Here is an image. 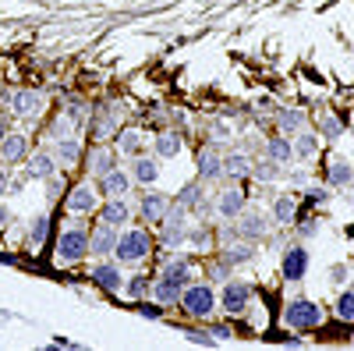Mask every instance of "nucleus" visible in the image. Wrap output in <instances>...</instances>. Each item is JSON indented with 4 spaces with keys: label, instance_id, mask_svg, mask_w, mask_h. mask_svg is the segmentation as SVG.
Segmentation results:
<instances>
[{
    "label": "nucleus",
    "instance_id": "obj_23",
    "mask_svg": "<svg viewBox=\"0 0 354 351\" xmlns=\"http://www.w3.org/2000/svg\"><path fill=\"white\" fill-rule=\"evenodd\" d=\"M25 160H28V138L21 132H8V138L0 142V163L15 167V163H25Z\"/></svg>",
    "mask_w": 354,
    "mask_h": 351
},
{
    "label": "nucleus",
    "instance_id": "obj_44",
    "mask_svg": "<svg viewBox=\"0 0 354 351\" xmlns=\"http://www.w3.org/2000/svg\"><path fill=\"white\" fill-rule=\"evenodd\" d=\"M163 309H167V305H160V302H156V305H149L145 298H142V305H138V312H142L145 319H160V316H163Z\"/></svg>",
    "mask_w": 354,
    "mask_h": 351
},
{
    "label": "nucleus",
    "instance_id": "obj_53",
    "mask_svg": "<svg viewBox=\"0 0 354 351\" xmlns=\"http://www.w3.org/2000/svg\"><path fill=\"white\" fill-rule=\"evenodd\" d=\"M351 135H354V128H351Z\"/></svg>",
    "mask_w": 354,
    "mask_h": 351
},
{
    "label": "nucleus",
    "instance_id": "obj_19",
    "mask_svg": "<svg viewBox=\"0 0 354 351\" xmlns=\"http://www.w3.org/2000/svg\"><path fill=\"white\" fill-rule=\"evenodd\" d=\"M96 217H100V224H110V227L121 231V227L131 220L128 195H124V199H103V202H100V210H96Z\"/></svg>",
    "mask_w": 354,
    "mask_h": 351
},
{
    "label": "nucleus",
    "instance_id": "obj_54",
    "mask_svg": "<svg viewBox=\"0 0 354 351\" xmlns=\"http://www.w3.org/2000/svg\"><path fill=\"white\" fill-rule=\"evenodd\" d=\"M351 337H354V334H351Z\"/></svg>",
    "mask_w": 354,
    "mask_h": 351
},
{
    "label": "nucleus",
    "instance_id": "obj_12",
    "mask_svg": "<svg viewBox=\"0 0 354 351\" xmlns=\"http://www.w3.org/2000/svg\"><path fill=\"white\" fill-rule=\"evenodd\" d=\"M88 277H93L96 287L110 291V295H121L124 291V273H121V262H117L113 255L110 259H96L93 270H88Z\"/></svg>",
    "mask_w": 354,
    "mask_h": 351
},
{
    "label": "nucleus",
    "instance_id": "obj_21",
    "mask_svg": "<svg viewBox=\"0 0 354 351\" xmlns=\"http://www.w3.org/2000/svg\"><path fill=\"white\" fill-rule=\"evenodd\" d=\"M167 206H170V195H163V192H142V195H138V217L149 220V224H156V227H160Z\"/></svg>",
    "mask_w": 354,
    "mask_h": 351
},
{
    "label": "nucleus",
    "instance_id": "obj_37",
    "mask_svg": "<svg viewBox=\"0 0 354 351\" xmlns=\"http://www.w3.org/2000/svg\"><path fill=\"white\" fill-rule=\"evenodd\" d=\"M50 213H39V217H32V224H28V242H32V249H39L43 242H46V234H50Z\"/></svg>",
    "mask_w": 354,
    "mask_h": 351
},
{
    "label": "nucleus",
    "instance_id": "obj_38",
    "mask_svg": "<svg viewBox=\"0 0 354 351\" xmlns=\"http://www.w3.org/2000/svg\"><path fill=\"white\" fill-rule=\"evenodd\" d=\"M88 114H93V110H88V103H85V100H78V96H71V100L64 103V117H68V121H71L75 128L88 121Z\"/></svg>",
    "mask_w": 354,
    "mask_h": 351
},
{
    "label": "nucleus",
    "instance_id": "obj_11",
    "mask_svg": "<svg viewBox=\"0 0 354 351\" xmlns=\"http://www.w3.org/2000/svg\"><path fill=\"white\" fill-rule=\"evenodd\" d=\"M195 174H198V181L205 185H213L223 178V153H220V142H205L202 150L195 153Z\"/></svg>",
    "mask_w": 354,
    "mask_h": 351
},
{
    "label": "nucleus",
    "instance_id": "obj_46",
    "mask_svg": "<svg viewBox=\"0 0 354 351\" xmlns=\"http://www.w3.org/2000/svg\"><path fill=\"white\" fill-rule=\"evenodd\" d=\"M209 334H213V337H216V341H227V337H234V334H230V327H227V323H216V327H209Z\"/></svg>",
    "mask_w": 354,
    "mask_h": 351
},
{
    "label": "nucleus",
    "instance_id": "obj_1",
    "mask_svg": "<svg viewBox=\"0 0 354 351\" xmlns=\"http://www.w3.org/2000/svg\"><path fill=\"white\" fill-rule=\"evenodd\" d=\"M192 277H195V270H192V259L188 255H167L163 270L153 280V298L160 305H177V302H181V295H185V287L192 284Z\"/></svg>",
    "mask_w": 354,
    "mask_h": 351
},
{
    "label": "nucleus",
    "instance_id": "obj_24",
    "mask_svg": "<svg viewBox=\"0 0 354 351\" xmlns=\"http://www.w3.org/2000/svg\"><path fill=\"white\" fill-rule=\"evenodd\" d=\"M223 178H230V181H248V178H252V156H248L245 150L223 153Z\"/></svg>",
    "mask_w": 354,
    "mask_h": 351
},
{
    "label": "nucleus",
    "instance_id": "obj_35",
    "mask_svg": "<svg viewBox=\"0 0 354 351\" xmlns=\"http://www.w3.org/2000/svg\"><path fill=\"white\" fill-rule=\"evenodd\" d=\"M142 145H145L142 132H117V153L121 156H138Z\"/></svg>",
    "mask_w": 354,
    "mask_h": 351
},
{
    "label": "nucleus",
    "instance_id": "obj_43",
    "mask_svg": "<svg viewBox=\"0 0 354 351\" xmlns=\"http://www.w3.org/2000/svg\"><path fill=\"white\" fill-rule=\"evenodd\" d=\"M46 185H50V192H46V199H50V202H53V199H61V188H64V178H61V170H57V174H53V178H50Z\"/></svg>",
    "mask_w": 354,
    "mask_h": 351
},
{
    "label": "nucleus",
    "instance_id": "obj_2",
    "mask_svg": "<svg viewBox=\"0 0 354 351\" xmlns=\"http://www.w3.org/2000/svg\"><path fill=\"white\" fill-rule=\"evenodd\" d=\"M156 252V238L145 227H128L121 231V238H117V249H113V259L121 262V267H138Z\"/></svg>",
    "mask_w": 354,
    "mask_h": 351
},
{
    "label": "nucleus",
    "instance_id": "obj_27",
    "mask_svg": "<svg viewBox=\"0 0 354 351\" xmlns=\"http://www.w3.org/2000/svg\"><path fill=\"white\" fill-rule=\"evenodd\" d=\"M290 145H294V160L308 163V160H315V153H319V132L305 128V132H298V135L290 138Z\"/></svg>",
    "mask_w": 354,
    "mask_h": 351
},
{
    "label": "nucleus",
    "instance_id": "obj_51",
    "mask_svg": "<svg viewBox=\"0 0 354 351\" xmlns=\"http://www.w3.org/2000/svg\"><path fill=\"white\" fill-rule=\"evenodd\" d=\"M298 231H301V238H312V234H315V231H319V224H301V227H298Z\"/></svg>",
    "mask_w": 354,
    "mask_h": 351
},
{
    "label": "nucleus",
    "instance_id": "obj_20",
    "mask_svg": "<svg viewBox=\"0 0 354 351\" xmlns=\"http://www.w3.org/2000/svg\"><path fill=\"white\" fill-rule=\"evenodd\" d=\"M128 174L135 178V185H145V188L156 185V181H160V156H156V153H153V156H142V153L131 156Z\"/></svg>",
    "mask_w": 354,
    "mask_h": 351
},
{
    "label": "nucleus",
    "instance_id": "obj_3",
    "mask_svg": "<svg viewBox=\"0 0 354 351\" xmlns=\"http://www.w3.org/2000/svg\"><path fill=\"white\" fill-rule=\"evenodd\" d=\"M188 227H192V210H185L181 202L170 199V206H167V213L160 220V245L170 249V252L188 245Z\"/></svg>",
    "mask_w": 354,
    "mask_h": 351
},
{
    "label": "nucleus",
    "instance_id": "obj_41",
    "mask_svg": "<svg viewBox=\"0 0 354 351\" xmlns=\"http://www.w3.org/2000/svg\"><path fill=\"white\" fill-rule=\"evenodd\" d=\"M230 273H234V267H230V262H227L223 255H220V259L213 262V267H209V280H227Z\"/></svg>",
    "mask_w": 354,
    "mask_h": 351
},
{
    "label": "nucleus",
    "instance_id": "obj_8",
    "mask_svg": "<svg viewBox=\"0 0 354 351\" xmlns=\"http://www.w3.org/2000/svg\"><path fill=\"white\" fill-rule=\"evenodd\" d=\"M238 238L245 242H262V238H270V231H273V213H266L259 206H245L238 213Z\"/></svg>",
    "mask_w": 354,
    "mask_h": 351
},
{
    "label": "nucleus",
    "instance_id": "obj_34",
    "mask_svg": "<svg viewBox=\"0 0 354 351\" xmlns=\"http://www.w3.org/2000/svg\"><path fill=\"white\" fill-rule=\"evenodd\" d=\"M326 185H330V188H347V185H354V167H351L347 160H333L330 170H326Z\"/></svg>",
    "mask_w": 354,
    "mask_h": 351
},
{
    "label": "nucleus",
    "instance_id": "obj_22",
    "mask_svg": "<svg viewBox=\"0 0 354 351\" xmlns=\"http://www.w3.org/2000/svg\"><path fill=\"white\" fill-rule=\"evenodd\" d=\"M305 128H308V114H305L301 107H280V110H277V132H280V135L294 138V135L305 132Z\"/></svg>",
    "mask_w": 354,
    "mask_h": 351
},
{
    "label": "nucleus",
    "instance_id": "obj_25",
    "mask_svg": "<svg viewBox=\"0 0 354 351\" xmlns=\"http://www.w3.org/2000/svg\"><path fill=\"white\" fill-rule=\"evenodd\" d=\"M53 156H57V163H61L64 170H71L75 163H82V142H78L75 135L57 138V142H53Z\"/></svg>",
    "mask_w": 354,
    "mask_h": 351
},
{
    "label": "nucleus",
    "instance_id": "obj_45",
    "mask_svg": "<svg viewBox=\"0 0 354 351\" xmlns=\"http://www.w3.org/2000/svg\"><path fill=\"white\" fill-rule=\"evenodd\" d=\"M0 195H11V167H0Z\"/></svg>",
    "mask_w": 354,
    "mask_h": 351
},
{
    "label": "nucleus",
    "instance_id": "obj_42",
    "mask_svg": "<svg viewBox=\"0 0 354 351\" xmlns=\"http://www.w3.org/2000/svg\"><path fill=\"white\" fill-rule=\"evenodd\" d=\"M185 334H188L192 344H205V348H213V344H216V337H213L209 330H185Z\"/></svg>",
    "mask_w": 354,
    "mask_h": 351
},
{
    "label": "nucleus",
    "instance_id": "obj_15",
    "mask_svg": "<svg viewBox=\"0 0 354 351\" xmlns=\"http://www.w3.org/2000/svg\"><path fill=\"white\" fill-rule=\"evenodd\" d=\"M117 238H121V231L110 227V224H96L88 231V255L93 259H110L113 249H117Z\"/></svg>",
    "mask_w": 354,
    "mask_h": 351
},
{
    "label": "nucleus",
    "instance_id": "obj_26",
    "mask_svg": "<svg viewBox=\"0 0 354 351\" xmlns=\"http://www.w3.org/2000/svg\"><path fill=\"white\" fill-rule=\"evenodd\" d=\"M262 156H270V160H277L280 167H287V163L294 160V145H290L287 135H270V138L262 142Z\"/></svg>",
    "mask_w": 354,
    "mask_h": 351
},
{
    "label": "nucleus",
    "instance_id": "obj_50",
    "mask_svg": "<svg viewBox=\"0 0 354 351\" xmlns=\"http://www.w3.org/2000/svg\"><path fill=\"white\" fill-rule=\"evenodd\" d=\"M8 132H11V121H8V114H0V142L8 138Z\"/></svg>",
    "mask_w": 354,
    "mask_h": 351
},
{
    "label": "nucleus",
    "instance_id": "obj_31",
    "mask_svg": "<svg viewBox=\"0 0 354 351\" xmlns=\"http://www.w3.org/2000/svg\"><path fill=\"white\" fill-rule=\"evenodd\" d=\"M252 245H255V242H245V238H241V242H227L220 255L230 262V267H245V262L255 259V249H252Z\"/></svg>",
    "mask_w": 354,
    "mask_h": 351
},
{
    "label": "nucleus",
    "instance_id": "obj_6",
    "mask_svg": "<svg viewBox=\"0 0 354 351\" xmlns=\"http://www.w3.org/2000/svg\"><path fill=\"white\" fill-rule=\"evenodd\" d=\"M181 312L185 316H192V319H209L213 312H216V305H220V298H216V291L209 287V284H188L185 287V295H181Z\"/></svg>",
    "mask_w": 354,
    "mask_h": 351
},
{
    "label": "nucleus",
    "instance_id": "obj_32",
    "mask_svg": "<svg viewBox=\"0 0 354 351\" xmlns=\"http://www.w3.org/2000/svg\"><path fill=\"white\" fill-rule=\"evenodd\" d=\"M294 220H298V202H294V195H277V202H273V224L290 227Z\"/></svg>",
    "mask_w": 354,
    "mask_h": 351
},
{
    "label": "nucleus",
    "instance_id": "obj_29",
    "mask_svg": "<svg viewBox=\"0 0 354 351\" xmlns=\"http://www.w3.org/2000/svg\"><path fill=\"white\" fill-rule=\"evenodd\" d=\"M153 280H156V273H131V277H124V295L135 298V302L149 298L153 295Z\"/></svg>",
    "mask_w": 354,
    "mask_h": 351
},
{
    "label": "nucleus",
    "instance_id": "obj_18",
    "mask_svg": "<svg viewBox=\"0 0 354 351\" xmlns=\"http://www.w3.org/2000/svg\"><path fill=\"white\" fill-rule=\"evenodd\" d=\"M57 170H61V163H57V156L50 150H39L25 160V178L28 181H50Z\"/></svg>",
    "mask_w": 354,
    "mask_h": 351
},
{
    "label": "nucleus",
    "instance_id": "obj_28",
    "mask_svg": "<svg viewBox=\"0 0 354 351\" xmlns=\"http://www.w3.org/2000/svg\"><path fill=\"white\" fill-rule=\"evenodd\" d=\"M181 150H185V138L177 135V132H170V128H167V132H160V135H156V142H153V153H156L160 160H174Z\"/></svg>",
    "mask_w": 354,
    "mask_h": 351
},
{
    "label": "nucleus",
    "instance_id": "obj_49",
    "mask_svg": "<svg viewBox=\"0 0 354 351\" xmlns=\"http://www.w3.org/2000/svg\"><path fill=\"white\" fill-rule=\"evenodd\" d=\"M330 273H333V277H330L333 284H344V280H347V267H333Z\"/></svg>",
    "mask_w": 354,
    "mask_h": 351
},
{
    "label": "nucleus",
    "instance_id": "obj_30",
    "mask_svg": "<svg viewBox=\"0 0 354 351\" xmlns=\"http://www.w3.org/2000/svg\"><path fill=\"white\" fill-rule=\"evenodd\" d=\"M252 178L255 181H280V178H287V170L277 163V160H270V156H259V160H252Z\"/></svg>",
    "mask_w": 354,
    "mask_h": 351
},
{
    "label": "nucleus",
    "instance_id": "obj_10",
    "mask_svg": "<svg viewBox=\"0 0 354 351\" xmlns=\"http://www.w3.org/2000/svg\"><path fill=\"white\" fill-rule=\"evenodd\" d=\"M100 188H96V181H78V185H71L68 188V195H64V206H68V213H78V217H88V213H96L100 210Z\"/></svg>",
    "mask_w": 354,
    "mask_h": 351
},
{
    "label": "nucleus",
    "instance_id": "obj_14",
    "mask_svg": "<svg viewBox=\"0 0 354 351\" xmlns=\"http://www.w3.org/2000/svg\"><path fill=\"white\" fill-rule=\"evenodd\" d=\"M248 206V192H245V181H234L230 188H223L216 195V217L220 220H238V213Z\"/></svg>",
    "mask_w": 354,
    "mask_h": 351
},
{
    "label": "nucleus",
    "instance_id": "obj_13",
    "mask_svg": "<svg viewBox=\"0 0 354 351\" xmlns=\"http://www.w3.org/2000/svg\"><path fill=\"white\" fill-rule=\"evenodd\" d=\"M308 267H312V255H308V249H305V245H287V249H283L280 273H283V280H287V284H298V280H305Z\"/></svg>",
    "mask_w": 354,
    "mask_h": 351
},
{
    "label": "nucleus",
    "instance_id": "obj_33",
    "mask_svg": "<svg viewBox=\"0 0 354 351\" xmlns=\"http://www.w3.org/2000/svg\"><path fill=\"white\" fill-rule=\"evenodd\" d=\"M315 128H319V138H330V142L344 135V121H340L337 114H330V110H319L315 114Z\"/></svg>",
    "mask_w": 354,
    "mask_h": 351
},
{
    "label": "nucleus",
    "instance_id": "obj_16",
    "mask_svg": "<svg viewBox=\"0 0 354 351\" xmlns=\"http://www.w3.org/2000/svg\"><path fill=\"white\" fill-rule=\"evenodd\" d=\"M8 107H11L15 117H21V121H36V117L43 114V107H46V100L36 89H18V93H11V103Z\"/></svg>",
    "mask_w": 354,
    "mask_h": 351
},
{
    "label": "nucleus",
    "instance_id": "obj_39",
    "mask_svg": "<svg viewBox=\"0 0 354 351\" xmlns=\"http://www.w3.org/2000/svg\"><path fill=\"white\" fill-rule=\"evenodd\" d=\"M205 128L213 132V138H209V142H227V138H234V128L223 121V117H209V121H205Z\"/></svg>",
    "mask_w": 354,
    "mask_h": 351
},
{
    "label": "nucleus",
    "instance_id": "obj_48",
    "mask_svg": "<svg viewBox=\"0 0 354 351\" xmlns=\"http://www.w3.org/2000/svg\"><path fill=\"white\" fill-rule=\"evenodd\" d=\"M330 192H322V188H308V202H326Z\"/></svg>",
    "mask_w": 354,
    "mask_h": 351
},
{
    "label": "nucleus",
    "instance_id": "obj_52",
    "mask_svg": "<svg viewBox=\"0 0 354 351\" xmlns=\"http://www.w3.org/2000/svg\"><path fill=\"white\" fill-rule=\"evenodd\" d=\"M8 220H11V210H8V206H0V227H4Z\"/></svg>",
    "mask_w": 354,
    "mask_h": 351
},
{
    "label": "nucleus",
    "instance_id": "obj_17",
    "mask_svg": "<svg viewBox=\"0 0 354 351\" xmlns=\"http://www.w3.org/2000/svg\"><path fill=\"white\" fill-rule=\"evenodd\" d=\"M96 188H100V195H103V199H124V195L135 188V178H131L128 170L113 167L110 174H103V178L96 181Z\"/></svg>",
    "mask_w": 354,
    "mask_h": 351
},
{
    "label": "nucleus",
    "instance_id": "obj_7",
    "mask_svg": "<svg viewBox=\"0 0 354 351\" xmlns=\"http://www.w3.org/2000/svg\"><path fill=\"white\" fill-rule=\"evenodd\" d=\"M82 167L88 174V181H100L103 174H110L113 167H121V153H117V145H106V142H96L93 150L82 153Z\"/></svg>",
    "mask_w": 354,
    "mask_h": 351
},
{
    "label": "nucleus",
    "instance_id": "obj_40",
    "mask_svg": "<svg viewBox=\"0 0 354 351\" xmlns=\"http://www.w3.org/2000/svg\"><path fill=\"white\" fill-rule=\"evenodd\" d=\"M188 245H195V249H209L213 245V231L209 227H188Z\"/></svg>",
    "mask_w": 354,
    "mask_h": 351
},
{
    "label": "nucleus",
    "instance_id": "obj_36",
    "mask_svg": "<svg viewBox=\"0 0 354 351\" xmlns=\"http://www.w3.org/2000/svg\"><path fill=\"white\" fill-rule=\"evenodd\" d=\"M333 316L340 323H354V284H347V291H340V298L333 305Z\"/></svg>",
    "mask_w": 354,
    "mask_h": 351
},
{
    "label": "nucleus",
    "instance_id": "obj_4",
    "mask_svg": "<svg viewBox=\"0 0 354 351\" xmlns=\"http://www.w3.org/2000/svg\"><path fill=\"white\" fill-rule=\"evenodd\" d=\"M280 323L290 327V330H315L326 323V309L312 298H290L280 312Z\"/></svg>",
    "mask_w": 354,
    "mask_h": 351
},
{
    "label": "nucleus",
    "instance_id": "obj_9",
    "mask_svg": "<svg viewBox=\"0 0 354 351\" xmlns=\"http://www.w3.org/2000/svg\"><path fill=\"white\" fill-rule=\"evenodd\" d=\"M252 284L248 280H223V291H220V309L227 316H245L252 309Z\"/></svg>",
    "mask_w": 354,
    "mask_h": 351
},
{
    "label": "nucleus",
    "instance_id": "obj_5",
    "mask_svg": "<svg viewBox=\"0 0 354 351\" xmlns=\"http://www.w3.org/2000/svg\"><path fill=\"white\" fill-rule=\"evenodd\" d=\"M53 259L61 262V267L85 262V259H88V231H85V227H64L61 234H57Z\"/></svg>",
    "mask_w": 354,
    "mask_h": 351
},
{
    "label": "nucleus",
    "instance_id": "obj_47",
    "mask_svg": "<svg viewBox=\"0 0 354 351\" xmlns=\"http://www.w3.org/2000/svg\"><path fill=\"white\" fill-rule=\"evenodd\" d=\"M287 181H290L294 188H305V181H308V174H305V170H298V174H287Z\"/></svg>",
    "mask_w": 354,
    "mask_h": 351
}]
</instances>
